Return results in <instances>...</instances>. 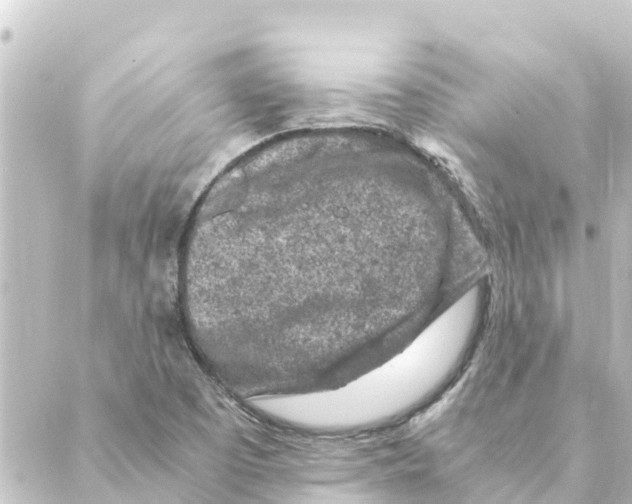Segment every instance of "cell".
<instances>
[{"mask_svg":"<svg viewBox=\"0 0 632 504\" xmlns=\"http://www.w3.org/2000/svg\"><path fill=\"white\" fill-rule=\"evenodd\" d=\"M475 313L473 303L459 299L403 351L345 386L275 397L273 416L316 430H351L388 422L449 373L471 334Z\"/></svg>","mask_w":632,"mask_h":504,"instance_id":"1","label":"cell"}]
</instances>
